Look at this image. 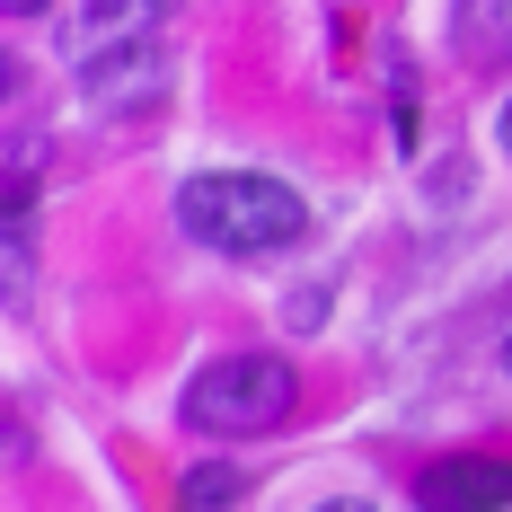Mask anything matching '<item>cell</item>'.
Instances as JSON below:
<instances>
[{"label":"cell","mask_w":512,"mask_h":512,"mask_svg":"<svg viewBox=\"0 0 512 512\" xmlns=\"http://www.w3.org/2000/svg\"><path fill=\"white\" fill-rule=\"evenodd\" d=\"M177 221H186V239H204V248H221V256H283L309 230V204L283 186V177L212 168V177H186Z\"/></svg>","instance_id":"1"},{"label":"cell","mask_w":512,"mask_h":512,"mask_svg":"<svg viewBox=\"0 0 512 512\" xmlns=\"http://www.w3.org/2000/svg\"><path fill=\"white\" fill-rule=\"evenodd\" d=\"M292 407H301V380H292L283 354H221V362H204L195 389H186V415H195L204 433H230V442L274 433Z\"/></svg>","instance_id":"2"},{"label":"cell","mask_w":512,"mask_h":512,"mask_svg":"<svg viewBox=\"0 0 512 512\" xmlns=\"http://www.w3.org/2000/svg\"><path fill=\"white\" fill-rule=\"evenodd\" d=\"M168 9L177 0H89L80 18H71V53L98 71V62H115V53H151V36L168 27Z\"/></svg>","instance_id":"3"},{"label":"cell","mask_w":512,"mask_h":512,"mask_svg":"<svg viewBox=\"0 0 512 512\" xmlns=\"http://www.w3.org/2000/svg\"><path fill=\"white\" fill-rule=\"evenodd\" d=\"M415 504L424 512H512V460H433L415 477Z\"/></svg>","instance_id":"4"},{"label":"cell","mask_w":512,"mask_h":512,"mask_svg":"<svg viewBox=\"0 0 512 512\" xmlns=\"http://www.w3.org/2000/svg\"><path fill=\"white\" fill-rule=\"evenodd\" d=\"M460 45L486 62H512V0H460Z\"/></svg>","instance_id":"5"},{"label":"cell","mask_w":512,"mask_h":512,"mask_svg":"<svg viewBox=\"0 0 512 512\" xmlns=\"http://www.w3.org/2000/svg\"><path fill=\"white\" fill-rule=\"evenodd\" d=\"M239 504V468H195L186 477V512H230Z\"/></svg>","instance_id":"6"},{"label":"cell","mask_w":512,"mask_h":512,"mask_svg":"<svg viewBox=\"0 0 512 512\" xmlns=\"http://www.w3.org/2000/svg\"><path fill=\"white\" fill-rule=\"evenodd\" d=\"M53 0H9V18H45Z\"/></svg>","instance_id":"7"},{"label":"cell","mask_w":512,"mask_h":512,"mask_svg":"<svg viewBox=\"0 0 512 512\" xmlns=\"http://www.w3.org/2000/svg\"><path fill=\"white\" fill-rule=\"evenodd\" d=\"M318 512H371V504H362V495H336V504H318Z\"/></svg>","instance_id":"8"},{"label":"cell","mask_w":512,"mask_h":512,"mask_svg":"<svg viewBox=\"0 0 512 512\" xmlns=\"http://www.w3.org/2000/svg\"><path fill=\"white\" fill-rule=\"evenodd\" d=\"M504 142H512V106H504Z\"/></svg>","instance_id":"9"},{"label":"cell","mask_w":512,"mask_h":512,"mask_svg":"<svg viewBox=\"0 0 512 512\" xmlns=\"http://www.w3.org/2000/svg\"><path fill=\"white\" fill-rule=\"evenodd\" d=\"M504 371H512V336H504Z\"/></svg>","instance_id":"10"}]
</instances>
